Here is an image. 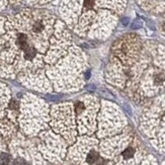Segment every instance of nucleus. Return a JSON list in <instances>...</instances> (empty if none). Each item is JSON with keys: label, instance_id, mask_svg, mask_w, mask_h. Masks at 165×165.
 <instances>
[{"label": "nucleus", "instance_id": "5", "mask_svg": "<svg viewBox=\"0 0 165 165\" xmlns=\"http://www.w3.org/2000/svg\"><path fill=\"white\" fill-rule=\"evenodd\" d=\"M9 162V156L5 153H0V165H7Z\"/></svg>", "mask_w": 165, "mask_h": 165}, {"label": "nucleus", "instance_id": "1", "mask_svg": "<svg viewBox=\"0 0 165 165\" xmlns=\"http://www.w3.org/2000/svg\"><path fill=\"white\" fill-rule=\"evenodd\" d=\"M16 43L19 46V48L22 49V50H24V49L27 48V47L29 46L27 36H26V34H19L18 36H17Z\"/></svg>", "mask_w": 165, "mask_h": 165}, {"label": "nucleus", "instance_id": "4", "mask_svg": "<svg viewBox=\"0 0 165 165\" xmlns=\"http://www.w3.org/2000/svg\"><path fill=\"white\" fill-rule=\"evenodd\" d=\"M134 153H135L134 149L130 147V148H127L126 150H125L124 153H122V156H124V158L129 159V158H131V157H133Z\"/></svg>", "mask_w": 165, "mask_h": 165}, {"label": "nucleus", "instance_id": "7", "mask_svg": "<svg viewBox=\"0 0 165 165\" xmlns=\"http://www.w3.org/2000/svg\"><path fill=\"white\" fill-rule=\"evenodd\" d=\"M85 6L87 8H91L93 6V1L92 0H85Z\"/></svg>", "mask_w": 165, "mask_h": 165}, {"label": "nucleus", "instance_id": "2", "mask_svg": "<svg viewBox=\"0 0 165 165\" xmlns=\"http://www.w3.org/2000/svg\"><path fill=\"white\" fill-rule=\"evenodd\" d=\"M23 51H24V56H26V58L27 60H32L37 55L36 49H34V47H32V46H29L27 48L24 49Z\"/></svg>", "mask_w": 165, "mask_h": 165}, {"label": "nucleus", "instance_id": "9", "mask_svg": "<svg viewBox=\"0 0 165 165\" xmlns=\"http://www.w3.org/2000/svg\"><path fill=\"white\" fill-rule=\"evenodd\" d=\"M163 79L164 78H163V76H162V75H158L155 80H156V82H160V81H163Z\"/></svg>", "mask_w": 165, "mask_h": 165}, {"label": "nucleus", "instance_id": "3", "mask_svg": "<svg viewBox=\"0 0 165 165\" xmlns=\"http://www.w3.org/2000/svg\"><path fill=\"white\" fill-rule=\"evenodd\" d=\"M97 158H98V154L94 151H91L90 153L87 155L86 161L88 162V163H94V162L97 160Z\"/></svg>", "mask_w": 165, "mask_h": 165}, {"label": "nucleus", "instance_id": "6", "mask_svg": "<svg viewBox=\"0 0 165 165\" xmlns=\"http://www.w3.org/2000/svg\"><path fill=\"white\" fill-rule=\"evenodd\" d=\"M84 109V106L82 102H78V103L76 104V109H77V112H80L82 111V109Z\"/></svg>", "mask_w": 165, "mask_h": 165}, {"label": "nucleus", "instance_id": "8", "mask_svg": "<svg viewBox=\"0 0 165 165\" xmlns=\"http://www.w3.org/2000/svg\"><path fill=\"white\" fill-rule=\"evenodd\" d=\"M13 165H29L26 163V162H24L23 160H21V159H18V160H16L15 162L13 163Z\"/></svg>", "mask_w": 165, "mask_h": 165}]
</instances>
